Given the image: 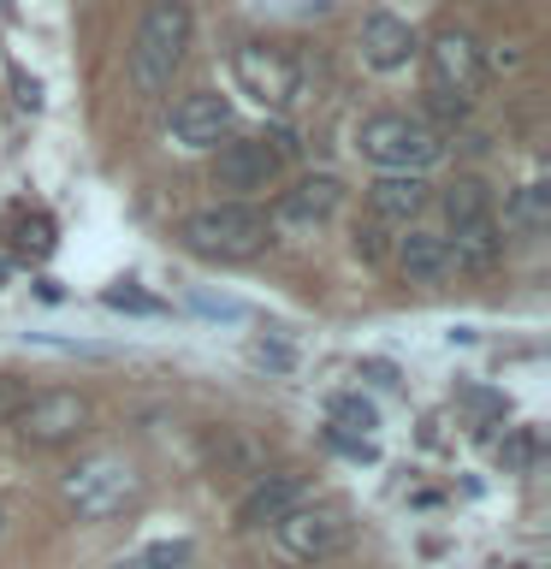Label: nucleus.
<instances>
[{
	"mask_svg": "<svg viewBox=\"0 0 551 569\" xmlns=\"http://www.w3.org/2000/svg\"><path fill=\"white\" fill-rule=\"evenodd\" d=\"M184 48H190V7L184 0H154L137 24V42H131L137 96H167L178 66H184Z\"/></svg>",
	"mask_w": 551,
	"mask_h": 569,
	"instance_id": "nucleus-1",
	"label": "nucleus"
},
{
	"mask_svg": "<svg viewBox=\"0 0 551 569\" xmlns=\"http://www.w3.org/2000/svg\"><path fill=\"white\" fill-rule=\"evenodd\" d=\"M184 243L208 261H249L273 243V226L249 202H213V208H196L184 220Z\"/></svg>",
	"mask_w": 551,
	"mask_h": 569,
	"instance_id": "nucleus-2",
	"label": "nucleus"
},
{
	"mask_svg": "<svg viewBox=\"0 0 551 569\" xmlns=\"http://www.w3.org/2000/svg\"><path fill=\"white\" fill-rule=\"evenodd\" d=\"M137 492H142V475H137V462L119 457V451H96L66 475V505L78 510L83 522H107V516L131 510Z\"/></svg>",
	"mask_w": 551,
	"mask_h": 569,
	"instance_id": "nucleus-3",
	"label": "nucleus"
},
{
	"mask_svg": "<svg viewBox=\"0 0 551 569\" xmlns=\"http://www.w3.org/2000/svg\"><path fill=\"white\" fill-rule=\"evenodd\" d=\"M273 546L291 563H327L332 551L350 546V510L332 498H302L273 522Z\"/></svg>",
	"mask_w": 551,
	"mask_h": 569,
	"instance_id": "nucleus-4",
	"label": "nucleus"
},
{
	"mask_svg": "<svg viewBox=\"0 0 551 569\" xmlns=\"http://www.w3.org/2000/svg\"><path fill=\"white\" fill-rule=\"evenodd\" d=\"M355 149L385 172H421V167H433V154H439V131L415 113H373V119H362V131H355Z\"/></svg>",
	"mask_w": 551,
	"mask_h": 569,
	"instance_id": "nucleus-5",
	"label": "nucleus"
},
{
	"mask_svg": "<svg viewBox=\"0 0 551 569\" xmlns=\"http://www.w3.org/2000/svg\"><path fill=\"white\" fill-rule=\"evenodd\" d=\"M284 137H226L220 154H213V184L220 190H273L279 172H284Z\"/></svg>",
	"mask_w": 551,
	"mask_h": 569,
	"instance_id": "nucleus-6",
	"label": "nucleus"
},
{
	"mask_svg": "<svg viewBox=\"0 0 551 569\" xmlns=\"http://www.w3.org/2000/svg\"><path fill=\"white\" fill-rule=\"evenodd\" d=\"M427 71H433V96L462 101V107L487 89V53H480L469 30H439L433 48H427Z\"/></svg>",
	"mask_w": 551,
	"mask_h": 569,
	"instance_id": "nucleus-7",
	"label": "nucleus"
},
{
	"mask_svg": "<svg viewBox=\"0 0 551 569\" xmlns=\"http://www.w3.org/2000/svg\"><path fill=\"white\" fill-rule=\"evenodd\" d=\"M12 427L24 445H71L89 427V403L78 398V391H30L24 403L12 409Z\"/></svg>",
	"mask_w": 551,
	"mask_h": 569,
	"instance_id": "nucleus-8",
	"label": "nucleus"
},
{
	"mask_svg": "<svg viewBox=\"0 0 551 569\" xmlns=\"http://www.w3.org/2000/svg\"><path fill=\"white\" fill-rule=\"evenodd\" d=\"M231 78H238V89L256 107H291V96H297V60L267 42H243L231 53Z\"/></svg>",
	"mask_w": 551,
	"mask_h": 569,
	"instance_id": "nucleus-9",
	"label": "nucleus"
},
{
	"mask_svg": "<svg viewBox=\"0 0 551 569\" xmlns=\"http://www.w3.org/2000/svg\"><path fill=\"white\" fill-rule=\"evenodd\" d=\"M231 137V101L213 89H196L172 107V142L178 149H220Z\"/></svg>",
	"mask_w": 551,
	"mask_h": 569,
	"instance_id": "nucleus-10",
	"label": "nucleus"
},
{
	"mask_svg": "<svg viewBox=\"0 0 551 569\" xmlns=\"http://www.w3.org/2000/svg\"><path fill=\"white\" fill-rule=\"evenodd\" d=\"M344 208V184H338L332 172H314V178H302L297 190H284L279 196V226H327L332 213Z\"/></svg>",
	"mask_w": 551,
	"mask_h": 569,
	"instance_id": "nucleus-11",
	"label": "nucleus"
},
{
	"mask_svg": "<svg viewBox=\"0 0 551 569\" xmlns=\"http://www.w3.org/2000/svg\"><path fill=\"white\" fill-rule=\"evenodd\" d=\"M444 256H451V267H462V273H492L498 261H504V226L492 220H469V226H451V238H444Z\"/></svg>",
	"mask_w": 551,
	"mask_h": 569,
	"instance_id": "nucleus-12",
	"label": "nucleus"
},
{
	"mask_svg": "<svg viewBox=\"0 0 551 569\" xmlns=\"http://www.w3.org/2000/svg\"><path fill=\"white\" fill-rule=\"evenodd\" d=\"M427 202H433V184H427L421 172H385V178H373V184H368L373 220H398V226H409Z\"/></svg>",
	"mask_w": 551,
	"mask_h": 569,
	"instance_id": "nucleus-13",
	"label": "nucleus"
},
{
	"mask_svg": "<svg viewBox=\"0 0 551 569\" xmlns=\"http://www.w3.org/2000/svg\"><path fill=\"white\" fill-rule=\"evenodd\" d=\"M398 273L409 284H439L451 273V256H444V231H427V226H409L398 238Z\"/></svg>",
	"mask_w": 551,
	"mask_h": 569,
	"instance_id": "nucleus-14",
	"label": "nucleus"
},
{
	"mask_svg": "<svg viewBox=\"0 0 551 569\" xmlns=\"http://www.w3.org/2000/svg\"><path fill=\"white\" fill-rule=\"evenodd\" d=\"M409 53H415V30H409L403 18L373 12L362 24V60L373 71H398V66H409Z\"/></svg>",
	"mask_w": 551,
	"mask_h": 569,
	"instance_id": "nucleus-15",
	"label": "nucleus"
},
{
	"mask_svg": "<svg viewBox=\"0 0 551 569\" xmlns=\"http://www.w3.org/2000/svg\"><path fill=\"white\" fill-rule=\"evenodd\" d=\"M291 505H302V480L297 475H267V480H256V492L238 505V522L243 528H267V522H279Z\"/></svg>",
	"mask_w": 551,
	"mask_h": 569,
	"instance_id": "nucleus-16",
	"label": "nucleus"
},
{
	"mask_svg": "<svg viewBox=\"0 0 551 569\" xmlns=\"http://www.w3.org/2000/svg\"><path fill=\"white\" fill-rule=\"evenodd\" d=\"M7 243L18 249V256H48L53 249V220L42 208H12L7 213Z\"/></svg>",
	"mask_w": 551,
	"mask_h": 569,
	"instance_id": "nucleus-17",
	"label": "nucleus"
},
{
	"mask_svg": "<svg viewBox=\"0 0 551 569\" xmlns=\"http://www.w3.org/2000/svg\"><path fill=\"white\" fill-rule=\"evenodd\" d=\"M444 220L451 226H469V220H487L492 213V190L480 184V178H457V184H444Z\"/></svg>",
	"mask_w": 551,
	"mask_h": 569,
	"instance_id": "nucleus-18",
	"label": "nucleus"
},
{
	"mask_svg": "<svg viewBox=\"0 0 551 569\" xmlns=\"http://www.w3.org/2000/svg\"><path fill=\"white\" fill-rule=\"evenodd\" d=\"M551 220V190L545 184H522L510 196V208H504V226L510 231H522V238H533V231H545Z\"/></svg>",
	"mask_w": 551,
	"mask_h": 569,
	"instance_id": "nucleus-19",
	"label": "nucleus"
},
{
	"mask_svg": "<svg viewBox=\"0 0 551 569\" xmlns=\"http://www.w3.org/2000/svg\"><path fill=\"white\" fill-rule=\"evenodd\" d=\"M190 540H154V546H137V551H124V558L113 569H190Z\"/></svg>",
	"mask_w": 551,
	"mask_h": 569,
	"instance_id": "nucleus-20",
	"label": "nucleus"
},
{
	"mask_svg": "<svg viewBox=\"0 0 551 569\" xmlns=\"http://www.w3.org/2000/svg\"><path fill=\"white\" fill-rule=\"evenodd\" d=\"M332 421L344 427V433H373V427H380V409H373L368 398H355V391H338V398H332Z\"/></svg>",
	"mask_w": 551,
	"mask_h": 569,
	"instance_id": "nucleus-21",
	"label": "nucleus"
},
{
	"mask_svg": "<svg viewBox=\"0 0 551 569\" xmlns=\"http://www.w3.org/2000/svg\"><path fill=\"white\" fill-rule=\"evenodd\" d=\"M355 256H362V261H380V256H385V243H380V220L355 226Z\"/></svg>",
	"mask_w": 551,
	"mask_h": 569,
	"instance_id": "nucleus-22",
	"label": "nucleus"
},
{
	"mask_svg": "<svg viewBox=\"0 0 551 569\" xmlns=\"http://www.w3.org/2000/svg\"><path fill=\"white\" fill-rule=\"evenodd\" d=\"M12 83H18V107H42V83H36V78L12 71Z\"/></svg>",
	"mask_w": 551,
	"mask_h": 569,
	"instance_id": "nucleus-23",
	"label": "nucleus"
},
{
	"mask_svg": "<svg viewBox=\"0 0 551 569\" xmlns=\"http://www.w3.org/2000/svg\"><path fill=\"white\" fill-rule=\"evenodd\" d=\"M24 398H30V391H18V386H7V380H0V416H7V421H12V409L24 403Z\"/></svg>",
	"mask_w": 551,
	"mask_h": 569,
	"instance_id": "nucleus-24",
	"label": "nucleus"
},
{
	"mask_svg": "<svg viewBox=\"0 0 551 569\" xmlns=\"http://www.w3.org/2000/svg\"><path fill=\"white\" fill-rule=\"evenodd\" d=\"M196 309H202V315H226V320H238V315H243L238 302H213V297H196Z\"/></svg>",
	"mask_w": 551,
	"mask_h": 569,
	"instance_id": "nucleus-25",
	"label": "nucleus"
},
{
	"mask_svg": "<svg viewBox=\"0 0 551 569\" xmlns=\"http://www.w3.org/2000/svg\"><path fill=\"white\" fill-rule=\"evenodd\" d=\"M0 279H7V267H0Z\"/></svg>",
	"mask_w": 551,
	"mask_h": 569,
	"instance_id": "nucleus-26",
	"label": "nucleus"
},
{
	"mask_svg": "<svg viewBox=\"0 0 551 569\" xmlns=\"http://www.w3.org/2000/svg\"><path fill=\"white\" fill-rule=\"evenodd\" d=\"M0 522H7V510H0Z\"/></svg>",
	"mask_w": 551,
	"mask_h": 569,
	"instance_id": "nucleus-27",
	"label": "nucleus"
}]
</instances>
